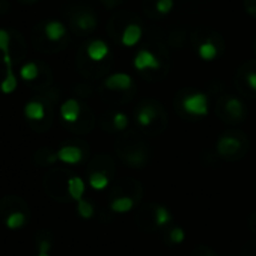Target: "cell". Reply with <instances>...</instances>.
<instances>
[{
	"mask_svg": "<svg viewBox=\"0 0 256 256\" xmlns=\"http://www.w3.org/2000/svg\"><path fill=\"white\" fill-rule=\"evenodd\" d=\"M182 108L186 113L196 116V118H202L206 116L210 112V106H208V96L202 92H194L187 95L182 100Z\"/></svg>",
	"mask_w": 256,
	"mask_h": 256,
	"instance_id": "6da1fadb",
	"label": "cell"
},
{
	"mask_svg": "<svg viewBox=\"0 0 256 256\" xmlns=\"http://www.w3.org/2000/svg\"><path fill=\"white\" fill-rule=\"evenodd\" d=\"M50 247H52L50 241H47V240L41 241V242H40V253H48Z\"/></svg>",
	"mask_w": 256,
	"mask_h": 256,
	"instance_id": "83f0119b",
	"label": "cell"
},
{
	"mask_svg": "<svg viewBox=\"0 0 256 256\" xmlns=\"http://www.w3.org/2000/svg\"><path fill=\"white\" fill-rule=\"evenodd\" d=\"M89 186H90L94 190L101 192V190H104V188L108 186V178H107V175L102 174V172H92V174L89 175Z\"/></svg>",
	"mask_w": 256,
	"mask_h": 256,
	"instance_id": "2e32d148",
	"label": "cell"
},
{
	"mask_svg": "<svg viewBox=\"0 0 256 256\" xmlns=\"http://www.w3.org/2000/svg\"><path fill=\"white\" fill-rule=\"evenodd\" d=\"M58 160L65 164H77L83 160V151L78 146H62L58 152Z\"/></svg>",
	"mask_w": 256,
	"mask_h": 256,
	"instance_id": "5b68a950",
	"label": "cell"
},
{
	"mask_svg": "<svg viewBox=\"0 0 256 256\" xmlns=\"http://www.w3.org/2000/svg\"><path fill=\"white\" fill-rule=\"evenodd\" d=\"M241 150V142L234 136H223L217 142V152L223 157L235 156Z\"/></svg>",
	"mask_w": 256,
	"mask_h": 256,
	"instance_id": "277c9868",
	"label": "cell"
},
{
	"mask_svg": "<svg viewBox=\"0 0 256 256\" xmlns=\"http://www.w3.org/2000/svg\"><path fill=\"white\" fill-rule=\"evenodd\" d=\"M246 82H247L248 88L256 92V72H248L246 77Z\"/></svg>",
	"mask_w": 256,
	"mask_h": 256,
	"instance_id": "4316f807",
	"label": "cell"
},
{
	"mask_svg": "<svg viewBox=\"0 0 256 256\" xmlns=\"http://www.w3.org/2000/svg\"><path fill=\"white\" fill-rule=\"evenodd\" d=\"M65 26L59 22H50L46 26V35L50 41H59L60 38L65 36Z\"/></svg>",
	"mask_w": 256,
	"mask_h": 256,
	"instance_id": "4fadbf2b",
	"label": "cell"
},
{
	"mask_svg": "<svg viewBox=\"0 0 256 256\" xmlns=\"http://www.w3.org/2000/svg\"><path fill=\"white\" fill-rule=\"evenodd\" d=\"M154 220H156V224L157 226L163 228L168 223H170L172 214H170V211L166 206H162L160 205V206H156V210H154Z\"/></svg>",
	"mask_w": 256,
	"mask_h": 256,
	"instance_id": "e0dca14e",
	"label": "cell"
},
{
	"mask_svg": "<svg viewBox=\"0 0 256 256\" xmlns=\"http://www.w3.org/2000/svg\"><path fill=\"white\" fill-rule=\"evenodd\" d=\"M198 53H199V58L202 60L210 62V60H214L216 59V56H217V47L211 41H205V42H202L199 46Z\"/></svg>",
	"mask_w": 256,
	"mask_h": 256,
	"instance_id": "5bb4252c",
	"label": "cell"
},
{
	"mask_svg": "<svg viewBox=\"0 0 256 256\" xmlns=\"http://www.w3.org/2000/svg\"><path fill=\"white\" fill-rule=\"evenodd\" d=\"M142 34H144V32H142V28H140L139 24L132 23V24H128V26L124 29L120 41H122V44H124L125 47H134V46L139 44V41L142 40Z\"/></svg>",
	"mask_w": 256,
	"mask_h": 256,
	"instance_id": "ba28073f",
	"label": "cell"
},
{
	"mask_svg": "<svg viewBox=\"0 0 256 256\" xmlns=\"http://www.w3.org/2000/svg\"><path fill=\"white\" fill-rule=\"evenodd\" d=\"M133 206H134V199L130 196H119L110 202V210L118 214H125L128 211H132Z\"/></svg>",
	"mask_w": 256,
	"mask_h": 256,
	"instance_id": "8fae6325",
	"label": "cell"
},
{
	"mask_svg": "<svg viewBox=\"0 0 256 256\" xmlns=\"http://www.w3.org/2000/svg\"><path fill=\"white\" fill-rule=\"evenodd\" d=\"M156 8L160 14L166 16L174 10V0H157Z\"/></svg>",
	"mask_w": 256,
	"mask_h": 256,
	"instance_id": "d4e9b609",
	"label": "cell"
},
{
	"mask_svg": "<svg viewBox=\"0 0 256 256\" xmlns=\"http://www.w3.org/2000/svg\"><path fill=\"white\" fill-rule=\"evenodd\" d=\"M80 112H82L80 104H78V101L74 100V98L66 100V101L60 106V116H62V119H64L65 122H70V124H74V122L78 120Z\"/></svg>",
	"mask_w": 256,
	"mask_h": 256,
	"instance_id": "8992f818",
	"label": "cell"
},
{
	"mask_svg": "<svg viewBox=\"0 0 256 256\" xmlns=\"http://www.w3.org/2000/svg\"><path fill=\"white\" fill-rule=\"evenodd\" d=\"M133 65L138 71H145V70H158L160 68V60L157 59V56L154 53H151L150 50H140L134 60Z\"/></svg>",
	"mask_w": 256,
	"mask_h": 256,
	"instance_id": "7a4b0ae2",
	"label": "cell"
},
{
	"mask_svg": "<svg viewBox=\"0 0 256 256\" xmlns=\"http://www.w3.org/2000/svg\"><path fill=\"white\" fill-rule=\"evenodd\" d=\"M24 114L29 120H41L46 116V110L40 101H29L24 107Z\"/></svg>",
	"mask_w": 256,
	"mask_h": 256,
	"instance_id": "7c38bea8",
	"label": "cell"
},
{
	"mask_svg": "<svg viewBox=\"0 0 256 256\" xmlns=\"http://www.w3.org/2000/svg\"><path fill=\"white\" fill-rule=\"evenodd\" d=\"M133 84V78L126 72H114L104 80V86L110 90H126Z\"/></svg>",
	"mask_w": 256,
	"mask_h": 256,
	"instance_id": "3957f363",
	"label": "cell"
},
{
	"mask_svg": "<svg viewBox=\"0 0 256 256\" xmlns=\"http://www.w3.org/2000/svg\"><path fill=\"white\" fill-rule=\"evenodd\" d=\"M77 212H78V216H80L82 218L89 220V218H92V217H94V214H95V208H94V205H92L89 200L82 199L80 202H77Z\"/></svg>",
	"mask_w": 256,
	"mask_h": 256,
	"instance_id": "44dd1931",
	"label": "cell"
},
{
	"mask_svg": "<svg viewBox=\"0 0 256 256\" xmlns=\"http://www.w3.org/2000/svg\"><path fill=\"white\" fill-rule=\"evenodd\" d=\"M169 238H170V241H172L174 244H181V242L186 240V232H184V229H181V228H174V229H170V232H169Z\"/></svg>",
	"mask_w": 256,
	"mask_h": 256,
	"instance_id": "484cf974",
	"label": "cell"
},
{
	"mask_svg": "<svg viewBox=\"0 0 256 256\" xmlns=\"http://www.w3.org/2000/svg\"><path fill=\"white\" fill-rule=\"evenodd\" d=\"M24 223H26V214L22 212V211H14V212H11V214L6 217V220H5L6 228H10V229H12V230L23 228Z\"/></svg>",
	"mask_w": 256,
	"mask_h": 256,
	"instance_id": "9a60e30c",
	"label": "cell"
},
{
	"mask_svg": "<svg viewBox=\"0 0 256 256\" xmlns=\"http://www.w3.org/2000/svg\"><path fill=\"white\" fill-rule=\"evenodd\" d=\"M4 60H5V65H6V76L4 78V82L0 83V89H2L4 94H12L16 89H17V77L12 71V60H11V54L8 56H4Z\"/></svg>",
	"mask_w": 256,
	"mask_h": 256,
	"instance_id": "52a82bcc",
	"label": "cell"
},
{
	"mask_svg": "<svg viewBox=\"0 0 256 256\" xmlns=\"http://www.w3.org/2000/svg\"><path fill=\"white\" fill-rule=\"evenodd\" d=\"M38 256H50L48 253H38Z\"/></svg>",
	"mask_w": 256,
	"mask_h": 256,
	"instance_id": "f1b7e54d",
	"label": "cell"
},
{
	"mask_svg": "<svg viewBox=\"0 0 256 256\" xmlns=\"http://www.w3.org/2000/svg\"><path fill=\"white\" fill-rule=\"evenodd\" d=\"M156 116H157V112L152 107H144L138 113V122L142 126H148V125L152 124V120L156 119Z\"/></svg>",
	"mask_w": 256,
	"mask_h": 256,
	"instance_id": "d6986e66",
	"label": "cell"
},
{
	"mask_svg": "<svg viewBox=\"0 0 256 256\" xmlns=\"http://www.w3.org/2000/svg\"><path fill=\"white\" fill-rule=\"evenodd\" d=\"M10 44H11V36L5 29H0V52L4 56L10 54Z\"/></svg>",
	"mask_w": 256,
	"mask_h": 256,
	"instance_id": "cb8c5ba5",
	"label": "cell"
},
{
	"mask_svg": "<svg viewBox=\"0 0 256 256\" xmlns=\"http://www.w3.org/2000/svg\"><path fill=\"white\" fill-rule=\"evenodd\" d=\"M38 74H40L38 65H36V64H34V62H29V64L23 65V66H22V70H20V76H22V78H23V80H26V82H32V80H35V78L38 77Z\"/></svg>",
	"mask_w": 256,
	"mask_h": 256,
	"instance_id": "ffe728a7",
	"label": "cell"
},
{
	"mask_svg": "<svg viewBox=\"0 0 256 256\" xmlns=\"http://www.w3.org/2000/svg\"><path fill=\"white\" fill-rule=\"evenodd\" d=\"M224 108H226V112H228L232 118H235V119H238V118L242 116V104H241V101H240L238 98H235V96H230V98L226 101Z\"/></svg>",
	"mask_w": 256,
	"mask_h": 256,
	"instance_id": "ac0fdd59",
	"label": "cell"
},
{
	"mask_svg": "<svg viewBox=\"0 0 256 256\" xmlns=\"http://www.w3.org/2000/svg\"><path fill=\"white\" fill-rule=\"evenodd\" d=\"M254 12H256V10H254Z\"/></svg>",
	"mask_w": 256,
	"mask_h": 256,
	"instance_id": "f546056e",
	"label": "cell"
},
{
	"mask_svg": "<svg viewBox=\"0 0 256 256\" xmlns=\"http://www.w3.org/2000/svg\"><path fill=\"white\" fill-rule=\"evenodd\" d=\"M113 126L116 128V130H119V132L125 130V128L128 126V116L125 113H122V112L114 113V116H113Z\"/></svg>",
	"mask_w": 256,
	"mask_h": 256,
	"instance_id": "603a6c76",
	"label": "cell"
},
{
	"mask_svg": "<svg viewBox=\"0 0 256 256\" xmlns=\"http://www.w3.org/2000/svg\"><path fill=\"white\" fill-rule=\"evenodd\" d=\"M88 56H89V59L90 60H94V62H101V60H104L106 58H107V54H108V47H107V44L104 42V41H101V40H95V41H92L89 46H88Z\"/></svg>",
	"mask_w": 256,
	"mask_h": 256,
	"instance_id": "9c48e42d",
	"label": "cell"
},
{
	"mask_svg": "<svg viewBox=\"0 0 256 256\" xmlns=\"http://www.w3.org/2000/svg\"><path fill=\"white\" fill-rule=\"evenodd\" d=\"M77 24H78L80 29L88 30V29L95 28L96 22H95V17H94V16H90V14H82V16L77 18Z\"/></svg>",
	"mask_w": 256,
	"mask_h": 256,
	"instance_id": "7402d4cb",
	"label": "cell"
},
{
	"mask_svg": "<svg viewBox=\"0 0 256 256\" xmlns=\"http://www.w3.org/2000/svg\"><path fill=\"white\" fill-rule=\"evenodd\" d=\"M66 188H68V194L71 196V199L80 202L83 199V194H84V190H86V184H84L83 178L76 175V176H71L68 180Z\"/></svg>",
	"mask_w": 256,
	"mask_h": 256,
	"instance_id": "30bf717a",
	"label": "cell"
}]
</instances>
